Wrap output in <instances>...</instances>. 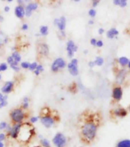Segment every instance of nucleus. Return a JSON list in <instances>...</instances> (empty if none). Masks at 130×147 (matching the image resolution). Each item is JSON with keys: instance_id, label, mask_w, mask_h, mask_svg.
<instances>
[{"instance_id": "obj_1", "label": "nucleus", "mask_w": 130, "mask_h": 147, "mask_svg": "<svg viewBox=\"0 0 130 147\" xmlns=\"http://www.w3.org/2000/svg\"><path fill=\"white\" fill-rule=\"evenodd\" d=\"M102 117L98 111H84L78 117V135L80 140L84 145H90L97 136L101 127Z\"/></svg>"}, {"instance_id": "obj_2", "label": "nucleus", "mask_w": 130, "mask_h": 147, "mask_svg": "<svg viewBox=\"0 0 130 147\" xmlns=\"http://www.w3.org/2000/svg\"><path fill=\"white\" fill-rule=\"evenodd\" d=\"M39 118L40 119L41 123L46 128L52 127L56 123V118L60 119L59 117L52 115L50 108L47 107H45L41 110Z\"/></svg>"}, {"instance_id": "obj_3", "label": "nucleus", "mask_w": 130, "mask_h": 147, "mask_svg": "<svg viewBox=\"0 0 130 147\" xmlns=\"http://www.w3.org/2000/svg\"><path fill=\"white\" fill-rule=\"evenodd\" d=\"M9 117H10V120H11V123L13 125L15 124H20L21 122L24 121V119L25 118V112L22 109L21 107H18L12 109L9 114Z\"/></svg>"}, {"instance_id": "obj_4", "label": "nucleus", "mask_w": 130, "mask_h": 147, "mask_svg": "<svg viewBox=\"0 0 130 147\" xmlns=\"http://www.w3.org/2000/svg\"><path fill=\"white\" fill-rule=\"evenodd\" d=\"M36 53L38 60L46 58L50 53V48L46 42L39 41L36 44Z\"/></svg>"}, {"instance_id": "obj_5", "label": "nucleus", "mask_w": 130, "mask_h": 147, "mask_svg": "<svg viewBox=\"0 0 130 147\" xmlns=\"http://www.w3.org/2000/svg\"><path fill=\"white\" fill-rule=\"evenodd\" d=\"M128 110L123 108L121 106H118L117 108H113L110 110V117L111 118L123 119L128 115Z\"/></svg>"}, {"instance_id": "obj_6", "label": "nucleus", "mask_w": 130, "mask_h": 147, "mask_svg": "<svg viewBox=\"0 0 130 147\" xmlns=\"http://www.w3.org/2000/svg\"><path fill=\"white\" fill-rule=\"evenodd\" d=\"M53 143L56 147H66L68 144V139L62 133H57L53 138Z\"/></svg>"}, {"instance_id": "obj_7", "label": "nucleus", "mask_w": 130, "mask_h": 147, "mask_svg": "<svg viewBox=\"0 0 130 147\" xmlns=\"http://www.w3.org/2000/svg\"><path fill=\"white\" fill-rule=\"evenodd\" d=\"M123 90L121 86L114 85L112 88V99L115 102H119L123 98Z\"/></svg>"}, {"instance_id": "obj_8", "label": "nucleus", "mask_w": 130, "mask_h": 147, "mask_svg": "<svg viewBox=\"0 0 130 147\" xmlns=\"http://www.w3.org/2000/svg\"><path fill=\"white\" fill-rule=\"evenodd\" d=\"M66 66V63L63 58H57L56 59L51 65V71L53 73H58L59 71L64 69Z\"/></svg>"}, {"instance_id": "obj_9", "label": "nucleus", "mask_w": 130, "mask_h": 147, "mask_svg": "<svg viewBox=\"0 0 130 147\" xmlns=\"http://www.w3.org/2000/svg\"><path fill=\"white\" fill-rule=\"evenodd\" d=\"M67 68H68L69 73L72 76H77L78 73H79V71H78V59H76V58L72 59L70 63H68L67 64Z\"/></svg>"}, {"instance_id": "obj_10", "label": "nucleus", "mask_w": 130, "mask_h": 147, "mask_svg": "<svg viewBox=\"0 0 130 147\" xmlns=\"http://www.w3.org/2000/svg\"><path fill=\"white\" fill-rule=\"evenodd\" d=\"M127 74H128V72L126 68L119 69L116 73V85L122 86L124 82L126 81Z\"/></svg>"}, {"instance_id": "obj_11", "label": "nucleus", "mask_w": 130, "mask_h": 147, "mask_svg": "<svg viewBox=\"0 0 130 147\" xmlns=\"http://www.w3.org/2000/svg\"><path fill=\"white\" fill-rule=\"evenodd\" d=\"M66 51H67V55L69 58H72L75 52H77L78 46L75 44V42L73 41L72 40H69L67 42Z\"/></svg>"}, {"instance_id": "obj_12", "label": "nucleus", "mask_w": 130, "mask_h": 147, "mask_svg": "<svg viewBox=\"0 0 130 147\" xmlns=\"http://www.w3.org/2000/svg\"><path fill=\"white\" fill-rule=\"evenodd\" d=\"M8 42H9L8 35L2 31H0V56H2L5 53V49Z\"/></svg>"}, {"instance_id": "obj_13", "label": "nucleus", "mask_w": 130, "mask_h": 147, "mask_svg": "<svg viewBox=\"0 0 130 147\" xmlns=\"http://www.w3.org/2000/svg\"><path fill=\"white\" fill-rule=\"evenodd\" d=\"M53 24L58 27L60 31H65L66 26V18L65 16H61L60 18H55Z\"/></svg>"}, {"instance_id": "obj_14", "label": "nucleus", "mask_w": 130, "mask_h": 147, "mask_svg": "<svg viewBox=\"0 0 130 147\" xmlns=\"http://www.w3.org/2000/svg\"><path fill=\"white\" fill-rule=\"evenodd\" d=\"M38 8V5L37 2H31L30 4H28L25 8V16H27V17L31 16L32 11H35Z\"/></svg>"}, {"instance_id": "obj_15", "label": "nucleus", "mask_w": 130, "mask_h": 147, "mask_svg": "<svg viewBox=\"0 0 130 147\" xmlns=\"http://www.w3.org/2000/svg\"><path fill=\"white\" fill-rule=\"evenodd\" d=\"M14 88V82H6L5 85L2 86V92L5 94H9L10 92H12Z\"/></svg>"}, {"instance_id": "obj_16", "label": "nucleus", "mask_w": 130, "mask_h": 147, "mask_svg": "<svg viewBox=\"0 0 130 147\" xmlns=\"http://www.w3.org/2000/svg\"><path fill=\"white\" fill-rule=\"evenodd\" d=\"M15 16L18 18H23L25 16V9L22 5H18V6L16 7L15 9Z\"/></svg>"}, {"instance_id": "obj_17", "label": "nucleus", "mask_w": 130, "mask_h": 147, "mask_svg": "<svg viewBox=\"0 0 130 147\" xmlns=\"http://www.w3.org/2000/svg\"><path fill=\"white\" fill-rule=\"evenodd\" d=\"M119 31L116 28H111L107 31V37H108L109 39H114V38H117V36L119 35Z\"/></svg>"}, {"instance_id": "obj_18", "label": "nucleus", "mask_w": 130, "mask_h": 147, "mask_svg": "<svg viewBox=\"0 0 130 147\" xmlns=\"http://www.w3.org/2000/svg\"><path fill=\"white\" fill-rule=\"evenodd\" d=\"M129 62V59L126 57H121L117 59V63L121 66V68H126V66H128Z\"/></svg>"}, {"instance_id": "obj_19", "label": "nucleus", "mask_w": 130, "mask_h": 147, "mask_svg": "<svg viewBox=\"0 0 130 147\" xmlns=\"http://www.w3.org/2000/svg\"><path fill=\"white\" fill-rule=\"evenodd\" d=\"M116 147H130V140L125 139V140H121L118 141Z\"/></svg>"}, {"instance_id": "obj_20", "label": "nucleus", "mask_w": 130, "mask_h": 147, "mask_svg": "<svg viewBox=\"0 0 130 147\" xmlns=\"http://www.w3.org/2000/svg\"><path fill=\"white\" fill-rule=\"evenodd\" d=\"M113 3L115 5L121 7V8H125V7H126L127 4H128V2H127L126 0H113Z\"/></svg>"}, {"instance_id": "obj_21", "label": "nucleus", "mask_w": 130, "mask_h": 147, "mask_svg": "<svg viewBox=\"0 0 130 147\" xmlns=\"http://www.w3.org/2000/svg\"><path fill=\"white\" fill-rule=\"evenodd\" d=\"M94 62L95 66H102L104 63V58L101 57H95L94 60Z\"/></svg>"}, {"instance_id": "obj_22", "label": "nucleus", "mask_w": 130, "mask_h": 147, "mask_svg": "<svg viewBox=\"0 0 130 147\" xmlns=\"http://www.w3.org/2000/svg\"><path fill=\"white\" fill-rule=\"evenodd\" d=\"M28 106H29V98H27V97H25V98H24V99H23V102H22L21 105V108L23 110L25 111L27 109Z\"/></svg>"}, {"instance_id": "obj_23", "label": "nucleus", "mask_w": 130, "mask_h": 147, "mask_svg": "<svg viewBox=\"0 0 130 147\" xmlns=\"http://www.w3.org/2000/svg\"><path fill=\"white\" fill-rule=\"evenodd\" d=\"M11 57H12V58H13L14 61L16 62V63H18L21 61V55L18 53V52H17V51L13 52L12 54H11Z\"/></svg>"}, {"instance_id": "obj_24", "label": "nucleus", "mask_w": 130, "mask_h": 147, "mask_svg": "<svg viewBox=\"0 0 130 147\" xmlns=\"http://www.w3.org/2000/svg\"><path fill=\"white\" fill-rule=\"evenodd\" d=\"M48 27L46 26V25H44V26H41L40 28V34L43 36H46L48 34Z\"/></svg>"}, {"instance_id": "obj_25", "label": "nucleus", "mask_w": 130, "mask_h": 147, "mask_svg": "<svg viewBox=\"0 0 130 147\" xmlns=\"http://www.w3.org/2000/svg\"><path fill=\"white\" fill-rule=\"evenodd\" d=\"M88 16H90V18H94L97 16V11L95 10V9H90L88 11Z\"/></svg>"}, {"instance_id": "obj_26", "label": "nucleus", "mask_w": 130, "mask_h": 147, "mask_svg": "<svg viewBox=\"0 0 130 147\" xmlns=\"http://www.w3.org/2000/svg\"><path fill=\"white\" fill-rule=\"evenodd\" d=\"M40 143L43 147H50V143L46 139H42L40 140Z\"/></svg>"}, {"instance_id": "obj_27", "label": "nucleus", "mask_w": 130, "mask_h": 147, "mask_svg": "<svg viewBox=\"0 0 130 147\" xmlns=\"http://www.w3.org/2000/svg\"><path fill=\"white\" fill-rule=\"evenodd\" d=\"M10 66H11V68L13 69V70H15V72H18V71L20 70V68L18 67V63L15 61L10 65Z\"/></svg>"}, {"instance_id": "obj_28", "label": "nucleus", "mask_w": 130, "mask_h": 147, "mask_svg": "<svg viewBox=\"0 0 130 147\" xmlns=\"http://www.w3.org/2000/svg\"><path fill=\"white\" fill-rule=\"evenodd\" d=\"M37 67H38V63H37V62H34L33 63L30 64L29 69H30L31 71H34V70H36Z\"/></svg>"}, {"instance_id": "obj_29", "label": "nucleus", "mask_w": 130, "mask_h": 147, "mask_svg": "<svg viewBox=\"0 0 130 147\" xmlns=\"http://www.w3.org/2000/svg\"><path fill=\"white\" fill-rule=\"evenodd\" d=\"M8 66L6 63H1L0 64V72H3V71L7 70Z\"/></svg>"}, {"instance_id": "obj_30", "label": "nucleus", "mask_w": 130, "mask_h": 147, "mask_svg": "<svg viewBox=\"0 0 130 147\" xmlns=\"http://www.w3.org/2000/svg\"><path fill=\"white\" fill-rule=\"evenodd\" d=\"M21 66L23 69H29L30 67V63L28 62H23L21 63Z\"/></svg>"}, {"instance_id": "obj_31", "label": "nucleus", "mask_w": 130, "mask_h": 147, "mask_svg": "<svg viewBox=\"0 0 130 147\" xmlns=\"http://www.w3.org/2000/svg\"><path fill=\"white\" fill-rule=\"evenodd\" d=\"M103 46H104V42H103V40H97L96 47H98V48H101V47H102Z\"/></svg>"}, {"instance_id": "obj_32", "label": "nucleus", "mask_w": 130, "mask_h": 147, "mask_svg": "<svg viewBox=\"0 0 130 147\" xmlns=\"http://www.w3.org/2000/svg\"><path fill=\"white\" fill-rule=\"evenodd\" d=\"M7 127H8V124H7L6 122H2V123H0V129H6Z\"/></svg>"}, {"instance_id": "obj_33", "label": "nucleus", "mask_w": 130, "mask_h": 147, "mask_svg": "<svg viewBox=\"0 0 130 147\" xmlns=\"http://www.w3.org/2000/svg\"><path fill=\"white\" fill-rule=\"evenodd\" d=\"M100 0H94V1H92V8L93 9H94V8H96V7L98 5V4L100 3Z\"/></svg>"}, {"instance_id": "obj_34", "label": "nucleus", "mask_w": 130, "mask_h": 147, "mask_svg": "<svg viewBox=\"0 0 130 147\" xmlns=\"http://www.w3.org/2000/svg\"><path fill=\"white\" fill-rule=\"evenodd\" d=\"M97 40L96 38H91L90 40V44H91V46L96 47V44H97Z\"/></svg>"}, {"instance_id": "obj_35", "label": "nucleus", "mask_w": 130, "mask_h": 147, "mask_svg": "<svg viewBox=\"0 0 130 147\" xmlns=\"http://www.w3.org/2000/svg\"><path fill=\"white\" fill-rule=\"evenodd\" d=\"M38 119H39V117H31V119H30V121H31V123H34L38 121Z\"/></svg>"}, {"instance_id": "obj_36", "label": "nucleus", "mask_w": 130, "mask_h": 147, "mask_svg": "<svg viewBox=\"0 0 130 147\" xmlns=\"http://www.w3.org/2000/svg\"><path fill=\"white\" fill-rule=\"evenodd\" d=\"M36 70H38L40 73H41V72H43V71L44 70V66H43L42 65H38V67L36 69Z\"/></svg>"}, {"instance_id": "obj_37", "label": "nucleus", "mask_w": 130, "mask_h": 147, "mask_svg": "<svg viewBox=\"0 0 130 147\" xmlns=\"http://www.w3.org/2000/svg\"><path fill=\"white\" fill-rule=\"evenodd\" d=\"M7 62H8V63L10 64V65H11L12 63H13L14 59H13V58H12V57H11H11H9L8 58H7Z\"/></svg>"}, {"instance_id": "obj_38", "label": "nucleus", "mask_w": 130, "mask_h": 147, "mask_svg": "<svg viewBox=\"0 0 130 147\" xmlns=\"http://www.w3.org/2000/svg\"><path fill=\"white\" fill-rule=\"evenodd\" d=\"M6 135L5 134H0V142H2L3 140H5Z\"/></svg>"}, {"instance_id": "obj_39", "label": "nucleus", "mask_w": 130, "mask_h": 147, "mask_svg": "<svg viewBox=\"0 0 130 147\" xmlns=\"http://www.w3.org/2000/svg\"><path fill=\"white\" fill-rule=\"evenodd\" d=\"M97 31H98V34H100V35H102V34H103L105 32V30H104L103 28H100Z\"/></svg>"}, {"instance_id": "obj_40", "label": "nucleus", "mask_w": 130, "mask_h": 147, "mask_svg": "<svg viewBox=\"0 0 130 147\" xmlns=\"http://www.w3.org/2000/svg\"><path fill=\"white\" fill-rule=\"evenodd\" d=\"M94 66H95V64L94 60H93V61H90L89 63H88V66H89L90 68H93V67H94Z\"/></svg>"}, {"instance_id": "obj_41", "label": "nucleus", "mask_w": 130, "mask_h": 147, "mask_svg": "<svg viewBox=\"0 0 130 147\" xmlns=\"http://www.w3.org/2000/svg\"><path fill=\"white\" fill-rule=\"evenodd\" d=\"M21 29L23 30V31H27V30L28 29V25H27V24H24L23 25H22Z\"/></svg>"}, {"instance_id": "obj_42", "label": "nucleus", "mask_w": 130, "mask_h": 147, "mask_svg": "<svg viewBox=\"0 0 130 147\" xmlns=\"http://www.w3.org/2000/svg\"><path fill=\"white\" fill-rule=\"evenodd\" d=\"M94 24V20L90 19L88 21V24H89V25H93Z\"/></svg>"}, {"instance_id": "obj_43", "label": "nucleus", "mask_w": 130, "mask_h": 147, "mask_svg": "<svg viewBox=\"0 0 130 147\" xmlns=\"http://www.w3.org/2000/svg\"><path fill=\"white\" fill-rule=\"evenodd\" d=\"M4 11H5V12H9V11H10V8H9V6H5L4 9Z\"/></svg>"}, {"instance_id": "obj_44", "label": "nucleus", "mask_w": 130, "mask_h": 147, "mask_svg": "<svg viewBox=\"0 0 130 147\" xmlns=\"http://www.w3.org/2000/svg\"><path fill=\"white\" fill-rule=\"evenodd\" d=\"M34 74H35L36 76H39V75H40V73L38 70H34Z\"/></svg>"}, {"instance_id": "obj_45", "label": "nucleus", "mask_w": 130, "mask_h": 147, "mask_svg": "<svg viewBox=\"0 0 130 147\" xmlns=\"http://www.w3.org/2000/svg\"><path fill=\"white\" fill-rule=\"evenodd\" d=\"M60 34H61V35L62 37H66V33H65V31H60Z\"/></svg>"}, {"instance_id": "obj_46", "label": "nucleus", "mask_w": 130, "mask_h": 147, "mask_svg": "<svg viewBox=\"0 0 130 147\" xmlns=\"http://www.w3.org/2000/svg\"><path fill=\"white\" fill-rule=\"evenodd\" d=\"M3 20H4V18H3V17H2V16L0 15V23H2V22H3Z\"/></svg>"}, {"instance_id": "obj_47", "label": "nucleus", "mask_w": 130, "mask_h": 147, "mask_svg": "<svg viewBox=\"0 0 130 147\" xmlns=\"http://www.w3.org/2000/svg\"><path fill=\"white\" fill-rule=\"evenodd\" d=\"M0 147H4V144L2 142H0Z\"/></svg>"}, {"instance_id": "obj_48", "label": "nucleus", "mask_w": 130, "mask_h": 147, "mask_svg": "<svg viewBox=\"0 0 130 147\" xmlns=\"http://www.w3.org/2000/svg\"><path fill=\"white\" fill-rule=\"evenodd\" d=\"M127 67H128L129 70L130 71V59H129V64H128V66H127Z\"/></svg>"}, {"instance_id": "obj_49", "label": "nucleus", "mask_w": 130, "mask_h": 147, "mask_svg": "<svg viewBox=\"0 0 130 147\" xmlns=\"http://www.w3.org/2000/svg\"><path fill=\"white\" fill-rule=\"evenodd\" d=\"M22 2H23V1H21V0H19V1H18V3L19 5H21Z\"/></svg>"}, {"instance_id": "obj_50", "label": "nucleus", "mask_w": 130, "mask_h": 147, "mask_svg": "<svg viewBox=\"0 0 130 147\" xmlns=\"http://www.w3.org/2000/svg\"><path fill=\"white\" fill-rule=\"evenodd\" d=\"M128 111L129 112V113H130V105L129 106V108H128Z\"/></svg>"}, {"instance_id": "obj_51", "label": "nucleus", "mask_w": 130, "mask_h": 147, "mask_svg": "<svg viewBox=\"0 0 130 147\" xmlns=\"http://www.w3.org/2000/svg\"><path fill=\"white\" fill-rule=\"evenodd\" d=\"M84 53H88V51H87L86 50H85V51H84Z\"/></svg>"}, {"instance_id": "obj_52", "label": "nucleus", "mask_w": 130, "mask_h": 147, "mask_svg": "<svg viewBox=\"0 0 130 147\" xmlns=\"http://www.w3.org/2000/svg\"><path fill=\"white\" fill-rule=\"evenodd\" d=\"M2 79V76H1V74H0V79Z\"/></svg>"}]
</instances>
